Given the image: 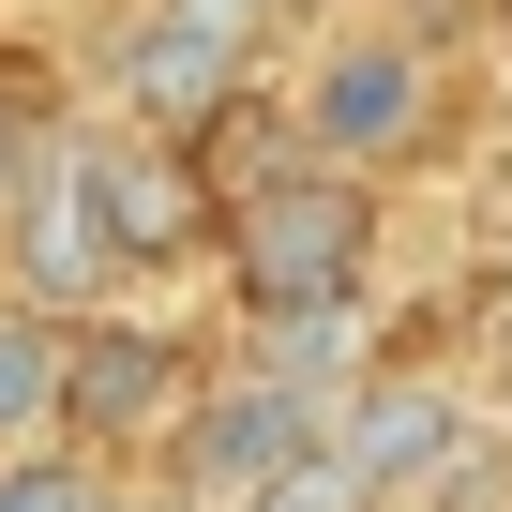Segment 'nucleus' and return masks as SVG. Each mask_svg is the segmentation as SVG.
Masks as SVG:
<instances>
[{
  "instance_id": "f257e3e1",
  "label": "nucleus",
  "mask_w": 512,
  "mask_h": 512,
  "mask_svg": "<svg viewBox=\"0 0 512 512\" xmlns=\"http://www.w3.org/2000/svg\"><path fill=\"white\" fill-rule=\"evenodd\" d=\"M437 106H452V76H437V31L422 16H332L287 61V151L302 166H347V181L422 166L437 151Z\"/></svg>"
},
{
  "instance_id": "f03ea898",
  "label": "nucleus",
  "mask_w": 512,
  "mask_h": 512,
  "mask_svg": "<svg viewBox=\"0 0 512 512\" xmlns=\"http://www.w3.org/2000/svg\"><path fill=\"white\" fill-rule=\"evenodd\" d=\"M226 287H241V317L272 332V317H362V287H377V181H347V166H272V181H241L226 196Z\"/></svg>"
},
{
  "instance_id": "7ed1b4c3",
  "label": "nucleus",
  "mask_w": 512,
  "mask_h": 512,
  "mask_svg": "<svg viewBox=\"0 0 512 512\" xmlns=\"http://www.w3.org/2000/svg\"><path fill=\"white\" fill-rule=\"evenodd\" d=\"M272 16L287 0H136L121 46H106V106L166 121V136H211L256 91V61H272Z\"/></svg>"
},
{
  "instance_id": "20e7f679",
  "label": "nucleus",
  "mask_w": 512,
  "mask_h": 512,
  "mask_svg": "<svg viewBox=\"0 0 512 512\" xmlns=\"http://www.w3.org/2000/svg\"><path fill=\"white\" fill-rule=\"evenodd\" d=\"M136 287V256L106 226V181L76 136H46L16 181H0V302H46V317H106Z\"/></svg>"
},
{
  "instance_id": "39448f33",
  "label": "nucleus",
  "mask_w": 512,
  "mask_h": 512,
  "mask_svg": "<svg viewBox=\"0 0 512 512\" xmlns=\"http://www.w3.org/2000/svg\"><path fill=\"white\" fill-rule=\"evenodd\" d=\"M196 377H211V347H196V332H166V317L106 302V317H76V377H61V437H76V452H106V467H151Z\"/></svg>"
},
{
  "instance_id": "423d86ee",
  "label": "nucleus",
  "mask_w": 512,
  "mask_h": 512,
  "mask_svg": "<svg viewBox=\"0 0 512 512\" xmlns=\"http://www.w3.org/2000/svg\"><path fill=\"white\" fill-rule=\"evenodd\" d=\"M332 452H347L392 512H422V497L482 452V422H467V392H452L437 362H362V377H347V407H332Z\"/></svg>"
},
{
  "instance_id": "0eeeda50",
  "label": "nucleus",
  "mask_w": 512,
  "mask_h": 512,
  "mask_svg": "<svg viewBox=\"0 0 512 512\" xmlns=\"http://www.w3.org/2000/svg\"><path fill=\"white\" fill-rule=\"evenodd\" d=\"M76 151H91V181H106V226H121V256H136V287L151 272H196V241H226V211L196 196V136H166V121H76Z\"/></svg>"
},
{
  "instance_id": "6e6552de",
  "label": "nucleus",
  "mask_w": 512,
  "mask_h": 512,
  "mask_svg": "<svg viewBox=\"0 0 512 512\" xmlns=\"http://www.w3.org/2000/svg\"><path fill=\"white\" fill-rule=\"evenodd\" d=\"M61 377H76V317H46V302H0V452L61 437Z\"/></svg>"
},
{
  "instance_id": "1a4fd4ad",
  "label": "nucleus",
  "mask_w": 512,
  "mask_h": 512,
  "mask_svg": "<svg viewBox=\"0 0 512 512\" xmlns=\"http://www.w3.org/2000/svg\"><path fill=\"white\" fill-rule=\"evenodd\" d=\"M106 497H121V467H106V452H76V437L0 452V512H106Z\"/></svg>"
},
{
  "instance_id": "9d476101",
  "label": "nucleus",
  "mask_w": 512,
  "mask_h": 512,
  "mask_svg": "<svg viewBox=\"0 0 512 512\" xmlns=\"http://www.w3.org/2000/svg\"><path fill=\"white\" fill-rule=\"evenodd\" d=\"M241 512H392V497H377V482H362V467H347V452L317 437L302 467H272V482H256V497H241Z\"/></svg>"
},
{
  "instance_id": "9b49d317",
  "label": "nucleus",
  "mask_w": 512,
  "mask_h": 512,
  "mask_svg": "<svg viewBox=\"0 0 512 512\" xmlns=\"http://www.w3.org/2000/svg\"><path fill=\"white\" fill-rule=\"evenodd\" d=\"M106 512H211V497H181V482H151V467H121V497Z\"/></svg>"
},
{
  "instance_id": "f8f14e48",
  "label": "nucleus",
  "mask_w": 512,
  "mask_h": 512,
  "mask_svg": "<svg viewBox=\"0 0 512 512\" xmlns=\"http://www.w3.org/2000/svg\"><path fill=\"white\" fill-rule=\"evenodd\" d=\"M497 347H512V272H497Z\"/></svg>"
},
{
  "instance_id": "ddd939ff",
  "label": "nucleus",
  "mask_w": 512,
  "mask_h": 512,
  "mask_svg": "<svg viewBox=\"0 0 512 512\" xmlns=\"http://www.w3.org/2000/svg\"><path fill=\"white\" fill-rule=\"evenodd\" d=\"M497 46H512V0H497Z\"/></svg>"
}]
</instances>
